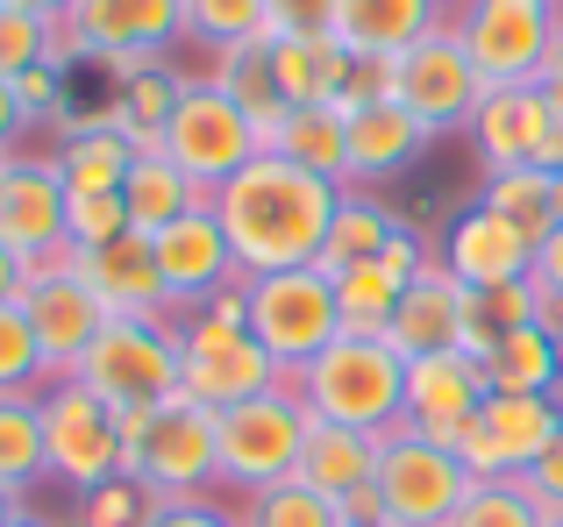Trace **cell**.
<instances>
[{"instance_id": "cell-12", "label": "cell", "mask_w": 563, "mask_h": 527, "mask_svg": "<svg viewBox=\"0 0 563 527\" xmlns=\"http://www.w3.org/2000/svg\"><path fill=\"white\" fill-rule=\"evenodd\" d=\"M65 22L79 29L86 65L114 71V86H122L151 57H172V43L186 36V0H79Z\"/></svg>"}, {"instance_id": "cell-4", "label": "cell", "mask_w": 563, "mask_h": 527, "mask_svg": "<svg viewBox=\"0 0 563 527\" xmlns=\"http://www.w3.org/2000/svg\"><path fill=\"white\" fill-rule=\"evenodd\" d=\"M122 421V457L157 500H207L221 492V414L192 400L165 406H129Z\"/></svg>"}, {"instance_id": "cell-53", "label": "cell", "mask_w": 563, "mask_h": 527, "mask_svg": "<svg viewBox=\"0 0 563 527\" xmlns=\"http://www.w3.org/2000/svg\"><path fill=\"white\" fill-rule=\"evenodd\" d=\"M542 93H550L556 108H563V36L550 43V65H542Z\"/></svg>"}, {"instance_id": "cell-22", "label": "cell", "mask_w": 563, "mask_h": 527, "mask_svg": "<svg viewBox=\"0 0 563 527\" xmlns=\"http://www.w3.org/2000/svg\"><path fill=\"white\" fill-rule=\"evenodd\" d=\"M435 143V128L421 114H407L399 100H364L350 108V186H385L399 171H413Z\"/></svg>"}, {"instance_id": "cell-5", "label": "cell", "mask_w": 563, "mask_h": 527, "mask_svg": "<svg viewBox=\"0 0 563 527\" xmlns=\"http://www.w3.org/2000/svg\"><path fill=\"white\" fill-rule=\"evenodd\" d=\"M71 378L114 414L179 400V314H108Z\"/></svg>"}, {"instance_id": "cell-57", "label": "cell", "mask_w": 563, "mask_h": 527, "mask_svg": "<svg viewBox=\"0 0 563 527\" xmlns=\"http://www.w3.org/2000/svg\"><path fill=\"white\" fill-rule=\"evenodd\" d=\"M8 527H57V520H51V514H14Z\"/></svg>"}, {"instance_id": "cell-7", "label": "cell", "mask_w": 563, "mask_h": 527, "mask_svg": "<svg viewBox=\"0 0 563 527\" xmlns=\"http://www.w3.org/2000/svg\"><path fill=\"white\" fill-rule=\"evenodd\" d=\"M243 306H250V335L272 349V363L286 378L307 371V363L343 335V314H335V278L321 271V264L243 278Z\"/></svg>"}, {"instance_id": "cell-46", "label": "cell", "mask_w": 563, "mask_h": 527, "mask_svg": "<svg viewBox=\"0 0 563 527\" xmlns=\"http://www.w3.org/2000/svg\"><path fill=\"white\" fill-rule=\"evenodd\" d=\"M335 0H272V36H329Z\"/></svg>"}, {"instance_id": "cell-61", "label": "cell", "mask_w": 563, "mask_h": 527, "mask_svg": "<svg viewBox=\"0 0 563 527\" xmlns=\"http://www.w3.org/2000/svg\"><path fill=\"white\" fill-rule=\"evenodd\" d=\"M550 527H563V520H550Z\"/></svg>"}, {"instance_id": "cell-40", "label": "cell", "mask_w": 563, "mask_h": 527, "mask_svg": "<svg viewBox=\"0 0 563 527\" xmlns=\"http://www.w3.org/2000/svg\"><path fill=\"white\" fill-rule=\"evenodd\" d=\"M450 527H550V514H542V500L521 478H485V485L464 492V506L450 514Z\"/></svg>"}, {"instance_id": "cell-54", "label": "cell", "mask_w": 563, "mask_h": 527, "mask_svg": "<svg viewBox=\"0 0 563 527\" xmlns=\"http://www.w3.org/2000/svg\"><path fill=\"white\" fill-rule=\"evenodd\" d=\"M542 171H563V108H556V122H550V143H542V157H536Z\"/></svg>"}, {"instance_id": "cell-38", "label": "cell", "mask_w": 563, "mask_h": 527, "mask_svg": "<svg viewBox=\"0 0 563 527\" xmlns=\"http://www.w3.org/2000/svg\"><path fill=\"white\" fill-rule=\"evenodd\" d=\"M235 514H243V527H343V506L321 500V492H314V485H300V478L250 492Z\"/></svg>"}, {"instance_id": "cell-11", "label": "cell", "mask_w": 563, "mask_h": 527, "mask_svg": "<svg viewBox=\"0 0 563 527\" xmlns=\"http://www.w3.org/2000/svg\"><path fill=\"white\" fill-rule=\"evenodd\" d=\"M165 157L186 179H200L207 193H221L250 157H264V143H257V122L200 71V79L186 86V100L172 108V122H165Z\"/></svg>"}, {"instance_id": "cell-16", "label": "cell", "mask_w": 563, "mask_h": 527, "mask_svg": "<svg viewBox=\"0 0 563 527\" xmlns=\"http://www.w3.org/2000/svg\"><path fill=\"white\" fill-rule=\"evenodd\" d=\"M0 243L14 257L43 264L57 250H71L65 236V179H57L51 150H14L0 171Z\"/></svg>"}, {"instance_id": "cell-56", "label": "cell", "mask_w": 563, "mask_h": 527, "mask_svg": "<svg viewBox=\"0 0 563 527\" xmlns=\"http://www.w3.org/2000/svg\"><path fill=\"white\" fill-rule=\"evenodd\" d=\"M14 514H29V500H14V492H8V485H0V527H8Z\"/></svg>"}, {"instance_id": "cell-2", "label": "cell", "mask_w": 563, "mask_h": 527, "mask_svg": "<svg viewBox=\"0 0 563 527\" xmlns=\"http://www.w3.org/2000/svg\"><path fill=\"white\" fill-rule=\"evenodd\" d=\"M272 385H286V371H278L272 349L250 335L243 285H229L207 306L179 314V400L207 406V414H229V406L257 400V392H272Z\"/></svg>"}, {"instance_id": "cell-44", "label": "cell", "mask_w": 563, "mask_h": 527, "mask_svg": "<svg viewBox=\"0 0 563 527\" xmlns=\"http://www.w3.org/2000/svg\"><path fill=\"white\" fill-rule=\"evenodd\" d=\"M43 51H51V22L0 0V79H22L29 65H43Z\"/></svg>"}, {"instance_id": "cell-3", "label": "cell", "mask_w": 563, "mask_h": 527, "mask_svg": "<svg viewBox=\"0 0 563 527\" xmlns=\"http://www.w3.org/2000/svg\"><path fill=\"white\" fill-rule=\"evenodd\" d=\"M292 392L314 421L385 435L407 421V357L385 335H335L307 371H292Z\"/></svg>"}, {"instance_id": "cell-10", "label": "cell", "mask_w": 563, "mask_h": 527, "mask_svg": "<svg viewBox=\"0 0 563 527\" xmlns=\"http://www.w3.org/2000/svg\"><path fill=\"white\" fill-rule=\"evenodd\" d=\"M450 29L464 36L485 86H528L550 65V43L563 36L556 0H456Z\"/></svg>"}, {"instance_id": "cell-24", "label": "cell", "mask_w": 563, "mask_h": 527, "mask_svg": "<svg viewBox=\"0 0 563 527\" xmlns=\"http://www.w3.org/2000/svg\"><path fill=\"white\" fill-rule=\"evenodd\" d=\"M57 179L65 193H122L129 165H136V143L108 122V114H71V128L57 136Z\"/></svg>"}, {"instance_id": "cell-6", "label": "cell", "mask_w": 563, "mask_h": 527, "mask_svg": "<svg viewBox=\"0 0 563 527\" xmlns=\"http://www.w3.org/2000/svg\"><path fill=\"white\" fill-rule=\"evenodd\" d=\"M307 435H314V414H307V400L286 385L257 392V400L229 406L221 414V492H235V500H250V492L264 485H286L292 471H300V449Z\"/></svg>"}, {"instance_id": "cell-37", "label": "cell", "mask_w": 563, "mask_h": 527, "mask_svg": "<svg viewBox=\"0 0 563 527\" xmlns=\"http://www.w3.org/2000/svg\"><path fill=\"white\" fill-rule=\"evenodd\" d=\"M399 278L385 271V264H350V271H335V314H343V335H385L399 314Z\"/></svg>"}, {"instance_id": "cell-23", "label": "cell", "mask_w": 563, "mask_h": 527, "mask_svg": "<svg viewBox=\"0 0 563 527\" xmlns=\"http://www.w3.org/2000/svg\"><path fill=\"white\" fill-rule=\"evenodd\" d=\"M442 22H450V0H335L329 36L350 57H407Z\"/></svg>"}, {"instance_id": "cell-1", "label": "cell", "mask_w": 563, "mask_h": 527, "mask_svg": "<svg viewBox=\"0 0 563 527\" xmlns=\"http://www.w3.org/2000/svg\"><path fill=\"white\" fill-rule=\"evenodd\" d=\"M335 200L343 186L321 179V171L292 165V157L264 150L235 171L214 193V222L235 250V271L264 278V271H300V264H321V243H329Z\"/></svg>"}, {"instance_id": "cell-47", "label": "cell", "mask_w": 563, "mask_h": 527, "mask_svg": "<svg viewBox=\"0 0 563 527\" xmlns=\"http://www.w3.org/2000/svg\"><path fill=\"white\" fill-rule=\"evenodd\" d=\"M151 527H243V514H235L229 500H214V492H207V500H165Z\"/></svg>"}, {"instance_id": "cell-9", "label": "cell", "mask_w": 563, "mask_h": 527, "mask_svg": "<svg viewBox=\"0 0 563 527\" xmlns=\"http://www.w3.org/2000/svg\"><path fill=\"white\" fill-rule=\"evenodd\" d=\"M378 500H385V527H450V514L464 506L471 471L456 463L450 442L421 428H385L378 435Z\"/></svg>"}, {"instance_id": "cell-19", "label": "cell", "mask_w": 563, "mask_h": 527, "mask_svg": "<svg viewBox=\"0 0 563 527\" xmlns=\"http://www.w3.org/2000/svg\"><path fill=\"white\" fill-rule=\"evenodd\" d=\"M485 400H493V378H485V363L464 357V349H435V357L407 363V428L435 435V442H450L456 428H471Z\"/></svg>"}, {"instance_id": "cell-36", "label": "cell", "mask_w": 563, "mask_h": 527, "mask_svg": "<svg viewBox=\"0 0 563 527\" xmlns=\"http://www.w3.org/2000/svg\"><path fill=\"white\" fill-rule=\"evenodd\" d=\"M186 36L207 57L243 51V43H272V0H186Z\"/></svg>"}, {"instance_id": "cell-34", "label": "cell", "mask_w": 563, "mask_h": 527, "mask_svg": "<svg viewBox=\"0 0 563 527\" xmlns=\"http://www.w3.org/2000/svg\"><path fill=\"white\" fill-rule=\"evenodd\" d=\"M0 485H8L14 500L51 485V463H43V406L22 400V392L0 400Z\"/></svg>"}, {"instance_id": "cell-32", "label": "cell", "mask_w": 563, "mask_h": 527, "mask_svg": "<svg viewBox=\"0 0 563 527\" xmlns=\"http://www.w3.org/2000/svg\"><path fill=\"white\" fill-rule=\"evenodd\" d=\"M399 228V208L393 200H378L372 186H343V200H335V222H329V243H321V271H350V264H372L385 243H393Z\"/></svg>"}, {"instance_id": "cell-48", "label": "cell", "mask_w": 563, "mask_h": 527, "mask_svg": "<svg viewBox=\"0 0 563 527\" xmlns=\"http://www.w3.org/2000/svg\"><path fill=\"white\" fill-rule=\"evenodd\" d=\"M521 485L542 500V514H550V520H563V428H556V442L521 471Z\"/></svg>"}, {"instance_id": "cell-55", "label": "cell", "mask_w": 563, "mask_h": 527, "mask_svg": "<svg viewBox=\"0 0 563 527\" xmlns=\"http://www.w3.org/2000/svg\"><path fill=\"white\" fill-rule=\"evenodd\" d=\"M8 8H29V14H43V22H57V14H71L79 0H8Z\"/></svg>"}, {"instance_id": "cell-52", "label": "cell", "mask_w": 563, "mask_h": 527, "mask_svg": "<svg viewBox=\"0 0 563 527\" xmlns=\"http://www.w3.org/2000/svg\"><path fill=\"white\" fill-rule=\"evenodd\" d=\"M29 271H36V264H29V257H14L8 243H0V306H14V300L29 292Z\"/></svg>"}, {"instance_id": "cell-17", "label": "cell", "mask_w": 563, "mask_h": 527, "mask_svg": "<svg viewBox=\"0 0 563 527\" xmlns=\"http://www.w3.org/2000/svg\"><path fill=\"white\" fill-rule=\"evenodd\" d=\"M151 250H157V271H165L172 314H192V306H207L214 292L243 285L235 250H229V236H221V222H214V200L192 208L186 222H172L165 236H151Z\"/></svg>"}, {"instance_id": "cell-25", "label": "cell", "mask_w": 563, "mask_h": 527, "mask_svg": "<svg viewBox=\"0 0 563 527\" xmlns=\"http://www.w3.org/2000/svg\"><path fill=\"white\" fill-rule=\"evenodd\" d=\"M207 200L214 193H207L200 179H186L165 150H136V165H129V179H122V208H129V228H136V236H165L172 222H186Z\"/></svg>"}, {"instance_id": "cell-18", "label": "cell", "mask_w": 563, "mask_h": 527, "mask_svg": "<svg viewBox=\"0 0 563 527\" xmlns=\"http://www.w3.org/2000/svg\"><path fill=\"white\" fill-rule=\"evenodd\" d=\"M550 122H556V100L542 93V79L528 86H485L478 114H471V150H478L485 171H514V165H536L542 143H550Z\"/></svg>"}, {"instance_id": "cell-15", "label": "cell", "mask_w": 563, "mask_h": 527, "mask_svg": "<svg viewBox=\"0 0 563 527\" xmlns=\"http://www.w3.org/2000/svg\"><path fill=\"white\" fill-rule=\"evenodd\" d=\"M435 264L456 278V285L493 292V285H514V278L536 271V236H521L507 214H493L485 200H471V208H456L450 222H442Z\"/></svg>"}, {"instance_id": "cell-21", "label": "cell", "mask_w": 563, "mask_h": 527, "mask_svg": "<svg viewBox=\"0 0 563 527\" xmlns=\"http://www.w3.org/2000/svg\"><path fill=\"white\" fill-rule=\"evenodd\" d=\"M71 271L93 285V300L108 314H172V292H165V271H157V250L151 236H114L100 250H71Z\"/></svg>"}, {"instance_id": "cell-31", "label": "cell", "mask_w": 563, "mask_h": 527, "mask_svg": "<svg viewBox=\"0 0 563 527\" xmlns=\"http://www.w3.org/2000/svg\"><path fill=\"white\" fill-rule=\"evenodd\" d=\"M207 79L221 86V93L235 100V108L257 122V143L272 150L278 143V128H286V93H278V79H272V43H243V51H221L214 65H207Z\"/></svg>"}, {"instance_id": "cell-50", "label": "cell", "mask_w": 563, "mask_h": 527, "mask_svg": "<svg viewBox=\"0 0 563 527\" xmlns=\"http://www.w3.org/2000/svg\"><path fill=\"white\" fill-rule=\"evenodd\" d=\"M22 136H29V114H22V100H14V79H0V157L22 150Z\"/></svg>"}, {"instance_id": "cell-39", "label": "cell", "mask_w": 563, "mask_h": 527, "mask_svg": "<svg viewBox=\"0 0 563 527\" xmlns=\"http://www.w3.org/2000/svg\"><path fill=\"white\" fill-rule=\"evenodd\" d=\"M157 506H165V500H157V492L143 485L136 471H122V478H108V485L79 492L65 527H151V520H157Z\"/></svg>"}, {"instance_id": "cell-29", "label": "cell", "mask_w": 563, "mask_h": 527, "mask_svg": "<svg viewBox=\"0 0 563 527\" xmlns=\"http://www.w3.org/2000/svg\"><path fill=\"white\" fill-rule=\"evenodd\" d=\"M357 57L335 36H272V79L286 93V108H321V100H343Z\"/></svg>"}, {"instance_id": "cell-35", "label": "cell", "mask_w": 563, "mask_h": 527, "mask_svg": "<svg viewBox=\"0 0 563 527\" xmlns=\"http://www.w3.org/2000/svg\"><path fill=\"white\" fill-rule=\"evenodd\" d=\"M478 200L493 214H507L521 236H550L556 228V179L542 165H514V171H485V186H478Z\"/></svg>"}, {"instance_id": "cell-8", "label": "cell", "mask_w": 563, "mask_h": 527, "mask_svg": "<svg viewBox=\"0 0 563 527\" xmlns=\"http://www.w3.org/2000/svg\"><path fill=\"white\" fill-rule=\"evenodd\" d=\"M36 406H43V463H51V485H65L71 500H79V492H93V485H108V478L129 471L122 421H114V406L93 400L79 378L43 385Z\"/></svg>"}, {"instance_id": "cell-14", "label": "cell", "mask_w": 563, "mask_h": 527, "mask_svg": "<svg viewBox=\"0 0 563 527\" xmlns=\"http://www.w3.org/2000/svg\"><path fill=\"white\" fill-rule=\"evenodd\" d=\"M399 108L407 114H421L435 136H450V128H471V114H478V100H485V79H478V65H471V51H464V36H456L450 22L435 29V36H421L407 57H399Z\"/></svg>"}, {"instance_id": "cell-58", "label": "cell", "mask_w": 563, "mask_h": 527, "mask_svg": "<svg viewBox=\"0 0 563 527\" xmlns=\"http://www.w3.org/2000/svg\"><path fill=\"white\" fill-rule=\"evenodd\" d=\"M550 179H556V228H563V171H550Z\"/></svg>"}, {"instance_id": "cell-13", "label": "cell", "mask_w": 563, "mask_h": 527, "mask_svg": "<svg viewBox=\"0 0 563 527\" xmlns=\"http://www.w3.org/2000/svg\"><path fill=\"white\" fill-rule=\"evenodd\" d=\"M22 314H29V328H36V343H43V363H51V385H57V378H71V371H79V357L93 349V335L108 328V306H100V300H93V285H86V278L71 271V250L43 257L36 271H29Z\"/></svg>"}, {"instance_id": "cell-43", "label": "cell", "mask_w": 563, "mask_h": 527, "mask_svg": "<svg viewBox=\"0 0 563 527\" xmlns=\"http://www.w3.org/2000/svg\"><path fill=\"white\" fill-rule=\"evenodd\" d=\"M65 236H71V250H100V243L129 236L122 193H65Z\"/></svg>"}, {"instance_id": "cell-45", "label": "cell", "mask_w": 563, "mask_h": 527, "mask_svg": "<svg viewBox=\"0 0 563 527\" xmlns=\"http://www.w3.org/2000/svg\"><path fill=\"white\" fill-rule=\"evenodd\" d=\"M478 314H485V328H493V335H507V328H528V321H542V314H550V300H542L536 271H528V278H514V285L478 292Z\"/></svg>"}, {"instance_id": "cell-42", "label": "cell", "mask_w": 563, "mask_h": 527, "mask_svg": "<svg viewBox=\"0 0 563 527\" xmlns=\"http://www.w3.org/2000/svg\"><path fill=\"white\" fill-rule=\"evenodd\" d=\"M14 100H22L29 128H57V136L71 128V71H57V65H29L22 79H14Z\"/></svg>"}, {"instance_id": "cell-26", "label": "cell", "mask_w": 563, "mask_h": 527, "mask_svg": "<svg viewBox=\"0 0 563 527\" xmlns=\"http://www.w3.org/2000/svg\"><path fill=\"white\" fill-rule=\"evenodd\" d=\"M186 86H192V71H179L172 57H151L143 71H129V79L114 86V100L100 114H108L136 150H165V122H172V108L186 100Z\"/></svg>"}, {"instance_id": "cell-27", "label": "cell", "mask_w": 563, "mask_h": 527, "mask_svg": "<svg viewBox=\"0 0 563 527\" xmlns=\"http://www.w3.org/2000/svg\"><path fill=\"white\" fill-rule=\"evenodd\" d=\"M478 428H485V442L499 449V463L521 478L528 463H536L542 449L556 442L563 400H542V392H493V400L478 406Z\"/></svg>"}, {"instance_id": "cell-33", "label": "cell", "mask_w": 563, "mask_h": 527, "mask_svg": "<svg viewBox=\"0 0 563 527\" xmlns=\"http://www.w3.org/2000/svg\"><path fill=\"white\" fill-rule=\"evenodd\" d=\"M272 150L292 157V165H307V171H321V179H335V186H350V108H343V100L292 108Z\"/></svg>"}, {"instance_id": "cell-28", "label": "cell", "mask_w": 563, "mask_h": 527, "mask_svg": "<svg viewBox=\"0 0 563 527\" xmlns=\"http://www.w3.org/2000/svg\"><path fill=\"white\" fill-rule=\"evenodd\" d=\"M485 378L493 392H542V400H563V321H528V328H507L485 357Z\"/></svg>"}, {"instance_id": "cell-20", "label": "cell", "mask_w": 563, "mask_h": 527, "mask_svg": "<svg viewBox=\"0 0 563 527\" xmlns=\"http://www.w3.org/2000/svg\"><path fill=\"white\" fill-rule=\"evenodd\" d=\"M471 314H478V292L456 285L442 264H428V271L399 292V314H393V328H385V343H393L407 363L413 357H435V349H456V343H464Z\"/></svg>"}, {"instance_id": "cell-51", "label": "cell", "mask_w": 563, "mask_h": 527, "mask_svg": "<svg viewBox=\"0 0 563 527\" xmlns=\"http://www.w3.org/2000/svg\"><path fill=\"white\" fill-rule=\"evenodd\" d=\"M343 527H385V500H378V485H357L343 500Z\"/></svg>"}, {"instance_id": "cell-30", "label": "cell", "mask_w": 563, "mask_h": 527, "mask_svg": "<svg viewBox=\"0 0 563 527\" xmlns=\"http://www.w3.org/2000/svg\"><path fill=\"white\" fill-rule=\"evenodd\" d=\"M300 485H314L321 500H335L343 506L357 485H372L378 478V435H364V428H335V421H314V435H307V449H300Z\"/></svg>"}, {"instance_id": "cell-62", "label": "cell", "mask_w": 563, "mask_h": 527, "mask_svg": "<svg viewBox=\"0 0 563 527\" xmlns=\"http://www.w3.org/2000/svg\"><path fill=\"white\" fill-rule=\"evenodd\" d=\"M556 8H563V0H556Z\"/></svg>"}, {"instance_id": "cell-59", "label": "cell", "mask_w": 563, "mask_h": 527, "mask_svg": "<svg viewBox=\"0 0 563 527\" xmlns=\"http://www.w3.org/2000/svg\"><path fill=\"white\" fill-rule=\"evenodd\" d=\"M0 171H8V157H0Z\"/></svg>"}, {"instance_id": "cell-41", "label": "cell", "mask_w": 563, "mask_h": 527, "mask_svg": "<svg viewBox=\"0 0 563 527\" xmlns=\"http://www.w3.org/2000/svg\"><path fill=\"white\" fill-rule=\"evenodd\" d=\"M43 385H51V363H43V343H36V328H29L22 300H14V306H0V400H8V392L36 400Z\"/></svg>"}, {"instance_id": "cell-49", "label": "cell", "mask_w": 563, "mask_h": 527, "mask_svg": "<svg viewBox=\"0 0 563 527\" xmlns=\"http://www.w3.org/2000/svg\"><path fill=\"white\" fill-rule=\"evenodd\" d=\"M536 285H542V300L563 306V228H550V236L536 243Z\"/></svg>"}, {"instance_id": "cell-60", "label": "cell", "mask_w": 563, "mask_h": 527, "mask_svg": "<svg viewBox=\"0 0 563 527\" xmlns=\"http://www.w3.org/2000/svg\"><path fill=\"white\" fill-rule=\"evenodd\" d=\"M450 14H456V0H450Z\"/></svg>"}]
</instances>
